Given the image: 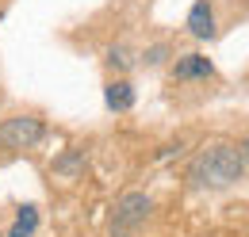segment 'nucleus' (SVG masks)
<instances>
[{
  "label": "nucleus",
  "mask_w": 249,
  "mask_h": 237,
  "mask_svg": "<svg viewBox=\"0 0 249 237\" xmlns=\"http://www.w3.org/2000/svg\"><path fill=\"white\" fill-rule=\"evenodd\" d=\"M242 149L234 146H207L188 169V176L196 180L199 187H230L234 180H242Z\"/></svg>",
  "instance_id": "obj_1"
},
{
  "label": "nucleus",
  "mask_w": 249,
  "mask_h": 237,
  "mask_svg": "<svg viewBox=\"0 0 249 237\" xmlns=\"http://www.w3.org/2000/svg\"><path fill=\"white\" fill-rule=\"evenodd\" d=\"M42 138V122L31 115H19V118H8L0 126V146L4 149H27Z\"/></svg>",
  "instance_id": "obj_2"
},
{
  "label": "nucleus",
  "mask_w": 249,
  "mask_h": 237,
  "mask_svg": "<svg viewBox=\"0 0 249 237\" xmlns=\"http://www.w3.org/2000/svg\"><path fill=\"white\" fill-rule=\"evenodd\" d=\"M146 214H150V195H123L119 199V207H115V218H111V230L123 237V234H130L134 226H142L146 222Z\"/></svg>",
  "instance_id": "obj_3"
},
{
  "label": "nucleus",
  "mask_w": 249,
  "mask_h": 237,
  "mask_svg": "<svg viewBox=\"0 0 249 237\" xmlns=\"http://www.w3.org/2000/svg\"><path fill=\"white\" fill-rule=\"evenodd\" d=\"M188 27H192L196 38H211V34H215V12H211L207 0H199V4L188 12Z\"/></svg>",
  "instance_id": "obj_4"
},
{
  "label": "nucleus",
  "mask_w": 249,
  "mask_h": 237,
  "mask_svg": "<svg viewBox=\"0 0 249 237\" xmlns=\"http://www.w3.org/2000/svg\"><path fill=\"white\" fill-rule=\"evenodd\" d=\"M173 73H177V81H196V77H211V73H215V65H211L207 58H199V54H188V58L177 61V69H173Z\"/></svg>",
  "instance_id": "obj_5"
},
{
  "label": "nucleus",
  "mask_w": 249,
  "mask_h": 237,
  "mask_svg": "<svg viewBox=\"0 0 249 237\" xmlns=\"http://www.w3.org/2000/svg\"><path fill=\"white\" fill-rule=\"evenodd\" d=\"M130 103H134V88H130L126 81L107 85V107H111V111H126Z\"/></svg>",
  "instance_id": "obj_6"
},
{
  "label": "nucleus",
  "mask_w": 249,
  "mask_h": 237,
  "mask_svg": "<svg viewBox=\"0 0 249 237\" xmlns=\"http://www.w3.org/2000/svg\"><path fill=\"white\" fill-rule=\"evenodd\" d=\"M35 226H38V210H35V207H23L19 214H16V226H12V234H8V237H31Z\"/></svg>",
  "instance_id": "obj_7"
},
{
  "label": "nucleus",
  "mask_w": 249,
  "mask_h": 237,
  "mask_svg": "<svg viewBox=\"0 0 249 237\" xmlns=\"http://www.w3.org/2000/svg\"><path fill=\"white\" fill-rule=\"evenodd\" d=\"M242 161H249V138H246V146H242Z\"/></svg>",
  "instance_id": "obj_8"
}]
</instances>
